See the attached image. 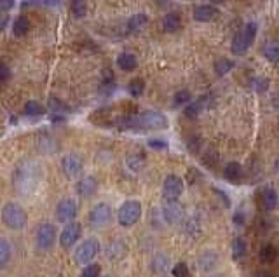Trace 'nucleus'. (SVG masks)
Instances as JSON below:
<instances>
[{"mask_svg":"<svg viewBox=\"0 0 279 277\" xmlns=\"http://www.w3.org/2000/svg\"><path fill=\"white\" fill-rule=\"evenodd\" d=\"M117 65H119V68L122 71H133L138 67V60H136V56L131 54V52H122L117 58Z\"/></svg>","mask_w":279,"mask_h":277,"instance_id":"a211bd4d","label":"nucleus"},{"mask_svg":"<svg viewBox=\"0 0 279 277\" xmlns=\"http://www.w3.org/2000/svg\"><path fill=\"white\" fill-rule=\"evenodd\" d=\"M9 77H11V70H9L7 63L0 60V84L5 82V80H7Z\"/></svg>","mask_w":279,"mask_h":277,"instance_id":"ea45409f","label":"nucleus"},{"mask_svg":"<svg viewBox=\"0 0 279 277\" xmlns=\"http://www.w3.org/2000/svg\"><path fill=\"white\" fill-rule=\"evenodd\" d=\"M260 204H262V208L265 211L276 209V206H278V194H276V190L272 186H265L262 190V194H260Z\"/></svg>","mask_w":279,"mask_h":277,"instance_id":"2eb2a0df","label":"nucleus"},{"mask_svg":"<svg viewBox=\"0 0 279 277\" xmlns=\"http://www.w3.org/2000/svg\"><path fill=\"white\" fill-rule=\"evenodd\" d=\"M250 46H251V44L248 42V39H246V35H244V32L235 33V37L232 39V46H231L232 54L243 56L244 52H246L248 49H250Z\"/></svg>","mask_w":279,"mask_h":277,"instance_id":"dca6fc26","label":"nucleus"},{"mask_svg":"<svg viewBox=\"0 0 279 277\" xmlns=\"http://www.w3.org/2000/svg\"><path fill=\"white\" fill-rule=\"evenodd\" d=\"M263 58H265L267 61H272V63L279 61V47L278 46H274V44H267V46L263 47Z\"/></svg>","mask_w":279,"mask_h":277,"instance_id":"473e14b6","label":"nucleus"},{"mask_svg":"<svg viewBox=\"0 0 279 277\" xmlns=\"http://www.w3.org/2000/svg\"><path fill=\"white\" fill-rule=\"evenodd\" d=\"M190 101H192V94L188 89H180L175 94V98H173L175 107H185V105H188Z\"/></svg>","mask_w":279,"mask_h":277,"instance_id":"c85d7f7f","label":"nucleus"},{"mask_svg":"<svg viewBox=\"0 0 279 277\" xmlns=\"http://www.w3.org/2000/svg\"><path fill=\"white\" fill-rule=\"evenodd\" d=\"M251 87H253L256 92H263L269 87V80L267 79H258V77H256V79L251 80Z\"/></svg>","mask_w":279,"mask_h":277,"instance_id":"58836bf2","label":"nucleus"},{"mask_svg":"<svg viewBox=\"0 0 279 277\" xmlns=\"http://www.w3.org/2000/svg\"><path fill=\"white\" fill-rule=\"evenodd\" d=\"M223 174H225V178H227L229 182H237L241 176V164L235 162V161L229 162L227 166H225V169H223Z\"/></svg>","mask_w":279,"mask_h":277,"instance_id":"b1692460","label":"nucleus"},{"mask_svg":"<svg viewBox=\"0 0 279 277\" xmlns=\"http://www.w3.org/2000/svg\"><path fill=\"white\" fill-rule=\"evenodd\" d=\"M141 202L140 201H126L122 206L119 208L117 213V222L122 227H133L135 223L140 222L141 218Z\"/></svg>","mask_w":279,"mask_h":277,"instance_id":"20e7f679","label":"nucleus"},{"mask_svg":"<svg viewBox=\"0 0 279 277\" xmlns=\"http://www.w3.org/2000/svg\"><path fill=\"white\" fill-rule=\"evenodd\" d=\"M35 246L39 251H49L54 248L56 239H58V230H56V225L52 223H40L35 229Z\"/></svg>","mask_w":279,"mask_h":277,"instance_id":"7ed1b4c3","label":"nucleus"},{"mask_svg":"<svg viewBox=\"0 0 279 277\" xmlns=\"http://www.w3.org/2000/svg\"><path fill=\"white\" fill-rule=\"evenodd\" d=\"M128 91H129V94H131L133 98H140V96L143 94V91H145V80H143V79H140V77H136V79L129 80Z\"/></svg>","mask_w":279,"mask_h":277,"instance_id":"393cba45","label":"nucleus"},{"mask_svg":"<svg viewBox=\"0 0 279 277\" xmlns=\"http://www.w3.org/2000/svg\"><path fill=\"white\" fill-rule=\"evenodd\" d=\"M147 23H148V16H147V14H135V16L129 18L128 30L131 33H140L145 26H147Z\"/></svg>","mask_w":279,"mask_h":277,"instance_id":"6ab92c4d","label":"nucleus"},{"mask_svg":"<svg viewBox=\"0 0 279 277\" xmlns=\"http://www.w3.org/2000/svg\"><path fill=\"white\" fill-rule=\"evenodd\" d=\"M128 167L133 171H140L141 167H143V157H141V155H129Z\"/></svg>","mask_w":279,"mask_h":277,"instance_id":"c9c22d12","label":"nucleus"},{"mask_svg":"<svg viewBox=\"0 0 279 277\" xmlns=\"http://www.w3.org/2000/svg\"><path fill=\"white\" fill-rule=\"evenodd\" d=\"M220 11L213 5H197L194 9V20L201 21V23H206V21H211L215 18H218Z\"/></svg>","mask_w":279,"mask_h":277,"instance_id":"4468645a","label":"nucleus"},{"mask_svg":"<svg viewBox=\"0 0 279 277\" xmlns=\"http://www.w3.org/2000/svg\"><path fill=\"white\" fill-rule=\"evenodd\" d=\"M220 263V256L216 251H204V253L199 254L197 258V269L204 274H209L218 267Z\"/></svg>","mask_w":279,"mask_h":277,"instance_id":"ddd939ff","label":"nucleus"},{"mask_svg":"<svg viewBox=\"0 0 279 277\" xmlns=\"http://www.w3.org/2000/svg\"><path fill=\"white\" fill-rule=\"evenodd\" d=\"M70 11H72V14L77 18V20L84 18L86 14H88V4H86V0H72Z\"/></svg>","mask_w":279,"mask_h":277,"instance_id":"a878e982","label":"nucleus"},{"mask_svg":"<svg viewBox=\"0 0 279 277\" xmlns=\"http://www.w3.org/2000/svg\"><path fill=\"white\" fill-rule=\"evenodd\" d=\"M274 105H276V107H278V108H279V96H278V98H276V101H274Z\"/></svg>","mask_w":279,"mask_h":277,"instance_id":"de8ad7c7","label":"nucleus"},{"mask_svg":"<svg viewBox=\"0 0 279 277\" xmlns=\"http://www.w3.org/2000/svg\"><path fill=\"white\" fill-rule=\"evenodd\" d=\"M255 277H271V276H269L267 272H258V274H256Z\"/></svg>","mask_w":279,"mask_h":277,"instance_id":"a18cd8bd","label":"nucleus"},{"mask_svg":"<svg viewBox=\"0 0 279 277\" xmlns=\"http://www.w3.org/2000/svg\"><path fill=\"white\" fill-rule=\"evenodd\" d=\"M184 214H185V209L184 206L180 204L178 201H166L163 204V216L167 223H180L184 220Z\"/></svg>","mask_w":279,"mask_h":277,"instance_id":"9b49d317","label":"nucleus"},{"mask_svg":"<svg viewBox=\"0 0 279 277\" xmlns=\"http://www.w3.org/2000/svg\"><path fill=\"white\" fill-rule=\"evenodd\" d=\"M24 114L28 117H40V115L44 114V107L39 103V101H28L24 105Z\"/></svg>","mask_w":279,"mask_h":277,"instance_id":"c756f323","label":"nucleus"},{"mask_svg":"<svg viewBox=\"0 0 279 277\" xmlns=\"http://www.w3.org/2000/svg\"><path fill=\"white\" fill-rule=\"evenodd\" d=\"M260 260L263 263H274L278 260V248L274 244H265L260 250Z\"/></svg>","mask_w":279,"mask_h":277,"instance_id":"5701e85b","label":"nucleus"},{"mask_svg":"<svg viewBox=\"0 0 279 277\" xmlns=\"http://www.w3.org/2000/svg\"><path fill=\"white\" fill-rule=\"evenodd\" d=\"M122 129H131V131H157V129H166L167 119L166 115L161 112L147 110L140 115H129L120 122Z\"/></svg>","mask_w":279,"mask_h":277,"instance_id":"f257e3e1","label":"nucleus"},{"mask_svg":"<svg viewBox=\"0 0 279 277\" xmlns=\"http://www.w3.org/2000/svg\"><path fill=\"white\" fill-rule=\"evenodd\" d=\"M180 26H182V20H180V16L176 14V12H171V14H167V16L163 20V30H164L166 33H175V32H178Z\"/></svg>","mask_w":279,"mask_h":277,"instance_id":"aec40b11","label":"nucleus"},{"mask_svg":"<svg viewBox=\"0 0 279 277\" xmlns=\"http://www.w3.org/2000/svg\"><path fill=\"white\" fill-rule=\"evenodd\" d=\"M256 30H258V26H256L255 21H250V23H246V26H244L243 32H244V35H246V39H248V42H250V44H253V40H255Z\"/></svg>","mask_w":279,"mask_h":277,"instance_id":"f704fd0d","label":"nucleus"},{"mask_svg":"<svg viewBox=\"0 0 279 277\" xmlns=\"http://www.w3.org/2000/svg\"><path fill=\"white\" fill-rule=\"evenodd\" d=\"M30 26H32V24H30L28 18L20 16L18 20H14V23H12V33L16 37H23L30 32Z\"/></svg>","mask_w":279,"mask_h":277,"instance_id":"4be33fe9","label":"nucleus"},{"mask_svg":"<svg viewBox=\"0 0 279 277\" xmlns=\"http://www.w3.org/2000/svg\"><path fill=\"white\" fill-rule=\"evenodd\" d=\"M100 250H101V246H100V241H98V239L96 237L86 239V241L80 242V246H77L75 261L79 263V265H84V267L89 265V263L98 256Z\"/></svg>","mask_w":279,"mask_h":277,"instance_id":"39448f33","label":"nucleus"},{"mask_svg":"<svg viewBox=\"0 0 279 277\" xmlns=\"http://www.w3.org/2000/svg\"><path fill=\"white\" fill-rule=\"evenodd\" d=\"M185 229L188 230V234H197L199 232V223H195L194 218H190V220H187V227Z\"/></svg>","mask_w":279,"mask_h":277,"instance_id":"a19ab883","label":"nucleus"},{"mask_svg":"<svg viewBox=\"0 0 279 277\" xmlns=\"http://www.w3.org/2000/svg\"><path fill=\"white\" fill-rule=\"evenodd\" d=\"M80 235H82V225L77 222H70V223H65L63 230L60 232V244L61 248L68 250V248H72L79 242Z\"/></svg>","mask_w":279,"mask_h":277,"instance_id":"0eeeda50","label":"nucleus"},{"mask_svg":"<svg viewBox=\"0 0 279 277\" xmlns=\"http://www.w3.org/2000/svg\"><path fill=\"white\" fill-rule=\"evenodd\" d=\"M213 2H215V4H220V2H223V0H213Z\"/></svg>","mask_w":279,"mask_h":277,"instance_id":"09e8293b","label":"nucleus"},{"mask_svg":"<svg viewBox=\"0 0 279 277\" xmlns=\"http://www.w3.org/2000/svg\"><path fill=\"white\" fill-rule=\"evenodd\" d=\"M101 274V267L98 263H89L82 269V274L80 277H100Z\"/></svg>","mask_w":279,"mask_h":277,"instance_id":"72a5a7b5","label":"nucleus"},{"mask_svg":"<svg viewBox=\"0 0 279 277\" xmlns=\"http://www.w3.org/2000/svg\"><path fill=\"white\" fill-rule=\"evenodd\" d=\"M159 2H161V5H164V4H166V0H159Z\"/></svg>","mask_w":279,"mask_h":277,"instance_id":"8fccbe9b","label":"nucleus"},{"mask_svg":"<svg viewBox=\"0 0 279 277\" xmlns=\"http://www.w3.org/2000/svg\"><path fill=\"white\" fill-rule=\"evenodd\" d=\"M51 108H52V110H61V108H63V105H61L58 99H51Z\"/></svg>","mask_w":279,"mask_h":277,"instance_id":"c03bdc74","label":"nucleus"},{"mask_svg":"<svg viewBox=\"0 0 279 277\" xmlns=\"http://www.w3.org/2000/svg\"><path fill=\"white\" fill-rule=\"evenodd\" d=\"M201 110H203V103H201V101H190L188 105H185L184 114L188 119H195V117L201 114Z\"/></svg>","mask_w":279,"mask_h":277,"instance_id":"2f4dec72","label":"nucleus"},{"mask_svg":"<svg viewBox=\"0 0 279 277\" xmlns=\"http://www.w3.org/2000/svg\"><path fill=\"white\" fill-rule=\"evenodd\" d=\"M184 194V180L176 176V174H169L166 176L163 183V195L166 201H178L180 195Z\"/></svg>","mask_w":279,"mask_h":277,"instance_id":"6e6552de","label":"nucleus"},{"mask_svg":"<svg viewBox=\"0 0 279 277\" xmlns=\"http://www.w3.org/2000/svg\"><path fill=\"white\" fill-rule=\"evenodd\" d=\"M0 216H2V223L9 230H14V232L23 230L28 223L26 209L18 202H5L2 211H0Z\"/></svg>","mask_w":279,"mask_h":277,"instance_id":"f03ea898","label":"nucleus"},{"mask_svg":"<svg viewBox=\"0 0 279 277\" xmlns=\"http://www.w3.org/2000/svg\"><path fill=\"white\" fill-rule=\"evenodd\" d=\"M77 211V202L73 199H61L56 206V220L60 223L75 222Z\"/></svg>","mask_w":279,"mask_h":277,"instance_id":"1a4fd4ad","label":"nucleus"},{"mask_svg":"<svg viewBox=\"0 0 279 277\" xmlns=\"http://www.w3.org/2000/svg\"><path fill=\"white\" fill-rule=\"evenodd\" d=\"M88 222L93 229H103L108 223L112 222V208L108 206L107 202H100L96 204L91 211H89Z\"/></svg>","mask_w":279,"mask_h":277,"instance_id":"423d86ee","label":"nucleus"},{"mask_svg":"<svg viewBox=\"0 0 279 277\" xmlns=\"http://www.w3.org/2000/svg\"><path fill=\"white\" fill-rule=\"evenodd\" d=\"M126 254V246L122 244L120 241H116V242H110L107 250V256L110 258L112 261H117Z\"/></svg>","mask_w":279,"mask_h":277,"instance_id":"412c9836","label":"nucleus"},{"mask_svg":"<svg viewBox=\"0 0 279 277\" xmlns=\"http://www.w3.org/2000/svg\"><path fill=\"white\" fill-rule=\"evenodd\" d=\"M167 267H169V260H167L166 254H157V256L152 260V270H154V272H164Z\"/></svg>","mask_w":279,"mask_h":277,"instance_id":"7c9ffc66","label":"nucleus"},{"mask_svg":"<svg viewBox=\"0 0 279 277\" xmlns=\"http://www.w3.org/2000/svg\"><path fill=\"white\" fill-rule=\"evenodd\" d=\"M244 254H246V241L243 237H237L232 242V256H234V260H239Z\"/></svg>","mask_w":279,"mask_h":277,"instance_id":"cd10ccee","label":"nucleus"},{"mask_svg":"<svg viewBox=\"0 0 279 277\" xmlns=\"http://www.w3.org/2000/svg\"><path fill=\"white\" fill-rule=\"evenodd\" d=\"M98 180L94 178V176H82V178L77 182V185H75V188H77V194L80 195V197H84V199H88V197H93V195L98 192Z\"/></svg>","mask_w":279,"mask_h":277,"instance_id":"f8f14e48","label":"nucleus"},{"mask_svg":"<svg viewBox=\"0 0 279 277\" xmlns=\"http://www.w3.org/2000/svg\"><path fill=\"white\" fill-rule=\"evenodd\" d=\"M274 167H276V171H279V157L276 159V162H274Z\"/></svg>","mask_w":279,"mask_h":277,"instance_id":"49530a36","label":"nucleus"},{"mask_svg":"<svg viewBox=\"0 0 279 277\" xmlns=\"http://www.w3.org/2000/svg\"><path fill=\"white\" fill-rule=\"evenodd\" d=\"M173 277H190L187 263H184V261L176 263V265L173 267Z\"/></svg>","mask_w":279,"mask_h":277,"instance_id":"e433bc0d","label":"nucleus"},{"mask_svg":"<svg viewBox=\"0 0 279 277\" xmlns=\"http://www.w3.org/2000/svg\"><path fill=\"white\" fill-rule=\"evenodd\" d=\"M148 147L154 148V150H166L169 145H167V141L163 138H152L148 139Z\"/></svg>","mask_w":279,"mask_h":277,"instance_id":"4c0bfd02","label":"nucleus"},{"mask_svg":"<svg viewBox=\"0 0 279 277\" xmlns=\"http://www.w3.org/2000/svg\"><path fill=\"white\" fill-rule=\"evenodd\" d=\"M232 68H234V61H232V60H225V58H220V60L215 63V71H216V75H218V77L227 75V73L232 70Z\"/></svg>","mask_w":279,"mask_h":277,"instance_id":"bb28decb","label":"nucleus"},{"mask_svg":"<svg viewBox=\"0 0 279 277\" xmlns=\"http://www.w3.org/2000/svg\"><path fill=\"white\" fill-rule=\"evenodd\" d=\"M12 260V246L5 237L0 235V270H4L5 267L11 263Z\"/></svg>","mask_w":279,"mask_h":277,"instance_id":"f3484780","label":"nucleus"},{"mask_svg":"<svg viewBox=\"0 0 279 277\" xmlns=\"http://www.w3.org/2000/svg\"><path fill=\"white\" fill-rule=\"evenodd\" d=\"M82 159L77 154H67L61 159V171L67 178H77L82 173Z\"/></svg>","mask_w":279,"mask_h":277,"instance_id":"9d476101","label":"nucleus"},{"mask_svg":"<svg viewBox=\"0 0 279 277\" xmlns=\"http://www.w3.org/2000/svg\"><path fill=\"white\" fill-rule=\"evenodd\" d=\"M7 23H9L7 16H0V32H4L5 26H7Z\"/></svg>","mask_w":279,"mask_h":277,"instance_id":"37998d69","label":"nucleus"},{"mask_svg":"<svg viewBox=\"0 0 279 277\" xmlns=\"http://www.w3.org/2000/svg\"><path fill=\"white\" fill-rule=\"evenodd\" d=\"M14 7V0H0V9L2 11H11Z\"/></svg>","mask_w":279,"mask_h":277,"instance_id":"79ce46f5","label":"nucleus"}]
</instances>
